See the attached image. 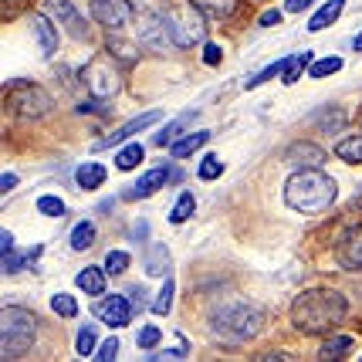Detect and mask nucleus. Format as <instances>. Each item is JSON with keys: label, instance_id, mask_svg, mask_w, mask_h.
I'll return each instance as SVG.
<instances>
[{"label": "nucleus", "instance_id": "nucleus-1", "mask_svg": "<svg viewBox=\"0 0 362 362\" xmlns=\"http://www.w3.org/2000/svg\"><path fill=\"white\" fill-rule=\"evenodd\" d=\"M349 305L335 288H308L291 301V325L305 335H332L342 325Z\"/></svg>", "mask_w": 362, "mask_h": 362}, {"label": "nucleus", "instance_id": "nucleus-2", "mask_svg": "<svg viewBox=\"0 0 362 362\" xmlns=\"http://www.w3.org/2000/svg\"><path fill=\"white\" fill-rule=\"evenodd\" d=\"M335 200H339V183L329 173H322L318 166L298 170L284 183V204L291 210H298V214H308V217L329 210Z\"/></svg>", "mask_w": 362, "mask_h": 362}, {"label": "nucleus", "instance_id": "nucleus-3", "mask_svg": "<svg viewBox=\"0 0 362 362\" xmlns=\"http://www.w3.org/2000/svg\"><path fill=\"white\" fill-rule=\"evenodd\" d=\"M206 325H210V335L223 342V346H240V342H247L254 339L261 325H264V315H261V308H254L247 301H223L217 305L210 318H206Z\"/></svg>", "mask_w": 362, "mask_h": 362}, {"label": "nucleus", "instance_id": "nucleus-4", "mask_svg": "<svg viewBox=\"0 0 362 362\" xmlns=\"http://www.w3.org/2000/svg\"><path fill=\"white\" fill-rule=\"evenodd\" d=\"M170 34L173 47H193L204 41V11L193 0H163L153 7Z\"/></svg>", "mask_w": 362, "mask_h": 362}, {"label": "nucleus", "instance_id": "nucleus-5", "mask_svg": "<svg viewBox=\"0 0 362 362\" xmlns=\"http://www.w3.org/2000/svg\"><path fill=\"white\" fill-rule=\"evenodd\" d=\"M34 335H37V318L21 305H4V312H0V356L21 359L34 346Z\"/></svg>", "mask_w": 362, "mask_h": 362}, {"label": "nucleus", "instance_id": "nucleus-6", "mask_svg": "<svg viewBox=\"0 0 362 362\" xmlns=\"http://www.w3.org/2000/svg\"><path fill=\"white\" fill-rule=\"evenodd\" d=\"M51 95L31 81H7V109L21 119H41L51 112Z\"/></svg>", "mask_w": 362, "mask_h": 362}, {"label": "nucleus", "instance_id": "nucleus-7", "mask_svg": "<svg viewBox=\"0 0 362 362\" xmlns=\"http://www.w3.org/2000/svg\"><path fill=\"white\" fill-rule=\"evenodd\" d=\"M81 81L88 85V92H92L95 98H109V95H115L122 88V75H119V68H115V62H112L109 54L92 58L88 68L81 71Z\"/></svg>", "mask_w": 362, "mask_h": 362}, {"label": "nucleus", "instance_id": "nucleus-8", "mask_svg": "<svg viewBox=\"0 0 362 362\" xmlns=\"http://www.w3.org/2000/svg\"><path fill=\"white\" fill-rule=\"evenodd\" d=\"M92 17L109 28V31H119L132 21V4L129 0H92Z\"/></svg>", "mask_w": 362, "mask_h": 362}, {"label": "nucleus", "instance_id": "nucleus-9", "mask_svg": "<svg viewBox=\"0 0 362 362\" xmlns=\"http://www.w3.org/2000/svg\"><path fill=\"white\" fill-rule=\"evenodd\" d=\"M95 315L102 318L109 329H126L129 318H132V301H126L122 295H105L95 305Z\"/></svg>", "mask_w": 362, "mask_h": 362}, {"label": "nucleus", "instance_id": "nucleus-10", "mask_svg": "<svg viewBox=\"0 0 362 362\" xmlns=\"http://www.w3.org/2000/svg\"><path fill=\"white\" fill-rule=\"evenodd\" d=\"M335 257H339V264H342L346 271H362V223L359 227H352V230L339 240Z\"/></svg>", "mask_w": 362, "mask_h": 362}, {"label": "nucleus", "instance_id": "nucleus-11", "mask_svg": "<svg viewBox=\"0 0 362 362\" xmlns=\"http://www.w3.org/2000/svg\"><path fill=\"white\" fill-rule=\"evenodd\" d=\"M47 7H51V14L62 21V28L71 34L75 41H88V24L81 21L78 11H75V7H71L68 0H47Z\"/></svg>", "mask_w": 362, "mask_h": 362}, {"label": "nucleus", "instance_id": "nucleus-12", "mask_svg": "<svg viewBox=\"0 0 362 362\" xmlns=\"http://www.w3.org/2000/svg\"><path fill=\"white\" fill-rule=\"evenodd\" d=\"M159 119H163V112H142V115H136V119H129L126 126H119L109 139H102L95 149H112V146H119V142L129 139V136H136V132H142V129H149L153 122H159Z\"/></svg>", "mask_w": 362, "mask_h": 362}, {"label": "nucleus", "instance_id": "nucleus-13", "mask_svg": "<svg viewBox=\"0 0 362 362\" xmlns=\"http://www.w3.org/2000/svg\"><path fill=\"white\" fill-rule=\"evenodd\" d=\"M142 45L153 47V51H170L173 47V41H170V34H166V28H163V21H159L156 11H149V14H142Z\"/></svg>", "mask_w": 362, "mask_h": 362}, {"label": "nucleus", "instance_id": "nucleus-14", "mask_svg": "<svg viewBox=\"0 0 362 362\" xmlns=\"http://www.w3.org/2000/svg\"><path fill=\"white\" fill-rule=\"evenodd\" d=\"M170 183V166H153L149 173L142 176L136 187L126 189V200H142V197H153L159 187H166Z\"/></svg>", "mask_w": 362, "mask_h": 362}, {"label": "nucleus", "instance_id": "nucleus-15", "mask_svg": "<svg viewBox=\"0 0 362 362\" xmlns=\"http://www.w3.org/2000/svg\"><path fill=\"white\" fill-rule=\"evenodd\" d=\"M142 264H146V274H149V278H166V274H170V268H173L170 247H166V244H153V247H146Z\"/></svg>", "mask_w": 362, "mask_h": 362}, {"label": "nucleus", "instance_id": "nucleus-16", "mask_svg": "<svg viewBox=\"0 0 362 362\" xmlns=\"http://www.w3.org/2000/svg\"><path fill=\"white\" fill-rule=\"evenodd\" d=\"M325 153L318 149L315 142H295L288 153H284V163L288 166H322Z\"/></svg>", "mask_w": 362, "mask_h": 362}, {"label": "nucleus", "instance_id": "nucleus-17", "mask_svg": "<svg viewBox=\"0 0 362 362\" xmlns=\"http://www.w3.org/2000/svg\"><path fill=\"white\" fill-rule=\"evenodd\" d=\"M34 34H37V41H41V54H45V58H51V54L58 51V31H54L51 17H47V14L34 17Z\"/></svg>", "mask_w": 362, "mask_h": 362}, {"label": "nucleus", "instance_id": "nucleus-18", "mask_svg": "<svg viewBox=\"0 0 362 362\" xmlns=\"http://www.w3.org/2000/svg\"><path fill=\"white\" fill-rule=\"evenodd\" d=\"M105 278H109V271L105 268H81L78 271V288L85 295H105Z\"/></svg>", "mask_w": 362, "mask_h": 362}, {"label": "nucleus", "instance_id": "nucleus-19", "mask_svg": "<svg viewBox=\"0 0 362 362\" xmlns=\"http://www.w3.org/2000/svg\"><path fill=\"white\" fill-rule=\"evenodd\" d=\"M342 7H346V0H329L322 11H315V14H312V21H308V31H325V28H332V24L342 17Z\"/></svg>", "mask_w": 362, "mask_h": 362}, {"label": "nucleus", "instance_id": "nucleus-20", "mask_svg": "<svg viewBox=\"0 0 362 362\" xmlns=\"http://www.w3.org/2000/svg\"><path fill=\"white\" fill-rule=\"evenodd\" d=\"M312 58H315L312 51H298V54H288V58H284V64H281V81H284V85H295L301 71H305V68L312 64Z\"/></svg>", "mask_w": 362, "mask_h": 362}, {"label": "nucleus", "instance_id": "nucleus-21", "mask_svg": "<svg viewBox=\"0 0 362 362\" xmlns=\"http://www.w3.org/2000/svg\"><path fill=\"white\" fill-rule=\"evenodd\" d=\"M193 4L214 21H227V17H234L240 11V0H193Z\"/></svg>", "mask_w": 362, "mask_h": 362}, {"label": "nucleus", "instance_id": "nucleus-22", "mask_svg": "<svg viewBox=\"0 0 362 362\" xmlns=\"http://www.w3.org/2000/svg\"><path fill=\"white\" fill-rule=\"evenodd\" d=\"M210 139H214V136H210V129L189 132V136H183L180 142H173V156H176V159H187L189 153H197V149H200V146H206Z\"/></svg>", "mask_w": 362, "mask_h": 362}, {"label": "nucleus", "instance_id": "nucleus-23", "mask_svg": "<svg viewBox=\"0 0 362 362\" xmlns=\"http://www.w3.org/2000/svg\"><path fill=\"white\" fill-rule=\"evenodd\" d=\"M105 166H98V163H85V166H78L75 170V180H78L81 189H98L102 183H105Z\"/></svg>", "mask_w": 362, "mask_h": 362}, {"label": "nucleus", "instance_id": "nucleus-24", "mask_svg": "<svg viewBox=\"0 0 362 362\" xmlns=\"http://www.w3.org/2000/svg\"><path fill=\"white\" fill-rule=\"evenodd\" d=\"M335 156L342 163H362V132H352V136L335 142Z\"/></svg>", "mask_w": 362, "mask_h": 362}, {"label": "nucleus", "instance_id": "nucleus-25", "mask_svg": "<svg viewBox=\"0 0 362 362\" xmlns=\"http://www.w3.org/2000/svg\"><path fill=\"white\" fill-rule=\"evenodd\" d=\"M193 119H197V112H193V109L183 112V115H180V119H173V122H170L166 129H159L156 139H153V142H156V146H170L173 139H180V132H183V129H187Z\"/></svg>", "mask_w": 362, "mask_h": 362}, {"label": "nucleus", "instance_id": "nucleus-26", "mask_svg": "<svg viewBox=\"0 0 362 362\" xmlns=\"http://www.w3.org/2000/svg\"><path fill=\"white\" fill-rule=\"evenodd\" d=\"M349 349H352V339L349 335H335V339H325V346L318 349V359H342Z\"/></svg>", "mask_w": 362, "mask_h": 362}, {"label": "nucleus", "instance_id": "nucleus-27", "mask_svg": "<svg viewBox=\"0 0 362 362\" xmlns=\"http://www.w3.org/2000/svg\"><path fill=\"white\" fill-rule=\"evenodd\" d=\"M92 244H95V223L92 221L75 223V230H71V251H88Z\"/></svg>", "mask_w": 362, "mask_h": 362}, {"label": "nucleus", "instance_id": "nucleus-28", "mask_svg": "<svg viewBox=\"0 0 362 362\" xmlns=\"http://www.w3.org/2000/svg\"><path fill=\"white\" fill-rule=\"evenodd\" d=\"M193 210H197V197L193 193H180V200L170 210V223H187L193 217Z\"/></svg>", "mask_w": 362, "mask_h": 362}, {"label": "nucleus", "instance_id": "nucleus-29", "mask_svg": "<svg viewBox=\"0 0 362 362\" xmlns=\"http://www.w3.org/2000/svg\"><path fill=\"white\" fill-rule=\"evenodd\" d=\"M173 295H176V284H173V278H166L163 288H159L156 301H153V312H156V315H170V312H173Z\"/></svg>", "mask_w": 362, "mask_h": 362}, {"label": "nucleus", "instance_id": "nucleus-30", "mask_svg": "<svg viewBox=\"0 0 362 362\" xmlns=\"http://www.w3.org/2000/svg\"><path fill=\"white\" fill-rule=\"evenodd\" d=\"M95 346H98V332H95V325H85V329H78L75 349H78L81 359H92V356H95Z\"/></svg>", "mask_w": 362, "mask_h": 362}, {"label": "nucleus", "instance_id": "nucleus-31", "mask_svg": "<svg viewBox=\"0 0 362 362\" xmlns=\"http://www.w3.org/2000/svg\"><path fill=\"white\" fill-rule=\"evenodd\" d=\"M335 71H342V58H339V54L308 64V75H312V78H329V75H335Z\"/></svg>", "mask_w": 362, "mask_h": 362}, {"label": "nucleus", "instance_id": "nucleus-32", "mask_svg": "<svg viewBox=\"0 0 362 362\" xmlns=\"http://www.w3.org/2000/svg\"><path fill=\"white\" fill-rule=\"evenodd\" d=\"M142 163V146L139 142H129L126 149H119V156H115V166L119 170H136Z\"/></svg>", "mask_w": 362, "mask_h": 362}, {"label": "nucleus", "instance_id": "nucleus-33", "mask_svg": "<svg viewBox=\"0 0 362 362\" xmlns=\"http://www.w3.org/2000/svg\"><path fill=\"white\" fill-rule=\"evenodd\" d=\"M51 308H54V315H62V318L78 315V305H75L71 295H54V298H51Z\"/></svg>", "mask_w": 362, "mask_h": 362}, {"label": "nucleus", "instance_id": "nucleus-34", "mask_svg": "<svg viewBox=\"0 0 362 362\" xmlns=\"http://www.w3.org/2000/svg\"><path fill=\"white\" fill-rule=\"evenodd\" d=\"M221 173H223V166H221V159L217 156H204L200 159V166H197V176L206 180V183H210V180H217Z\"/></svg>", "mask_w": 362, "mask_h": 362}, {"label": "nucleus", "instance_id": "nucleus-35", "mask_svg": "<svg viewBox=\"0 0 362 362\" xmlns=\"http://www.w3.org/2000/svg\"><path fill=\"white\" fill-rule=\"evenodd\" d=\"M126 268H129V254L126 251H112L109 257H105V271H109V278L122 274Z\"/></svg>", "mask_w": 362, "mask_h": 362}, {"label": "nucleus", "instance_id": "nucleus-36", "mask_svg": "<svg viewBox=\"0 0 362 362\" xmlns=\"http://www.w3.org/2000/svg\"><path fill=\"white\" fill-rule=\"evenodd\" d=\"M37 210H41L45 217H64V200H58V197H41V200H37Z\"/></svg>", "mask_w": 362, "mask_h": 362}, {"label": "nucleus", "instance_id": "nucleus-37", "mask_svg": "<svg viewBox=\"0 0 362 362\" xmlns=\"http://www.w3.org/2000/svg\"><path fill=\"white\" fill-rule=\"evenodd\" d=\"M119 349H122V342H119V339H109V342H102V346L95 349L92 359H98V362H112V359H119Z\"/></svg>", "mask_w": 362, "mask_h": 362}, {"label": "nucleus", "instance_id": "nucleus-38", "mask_svg": "<svg viewBox=\"0 0 362 362\" xmlns=\"http://www.w3.org/2000/svg\"><path fill=\"white\" fill-rule=\"evenodd\" d=\"M315 122H318L322 129H325V132H335V129H342L346 115H342L339 109H329V115H315Z\"/></svg>", "mask_w": 362, "mask_h": 362}, {"label": "nucleus", "instance_id": "nucleus-39", "mask_svg": "<svg viewBox=\"0 0 362 362\" xmlns=\"http://www.w3.org/2000/svg\"><path fill=\"white\" fill-rule=\"evenodd\" d=\"M159 335H163V332H159L156 325H142V329L136 332V342H139V349H153L159 342Z\"/></svg>", "mask_w": 362, "mask_h": 362}, {"label": "nucleus", "instance_id": "nucleus-40", "mask_svg": "<svg viewBox=\"0 0 362 362\" xmlns=\"http://www.w3.org/2000/svg\"><path fill=\"white\" fill-rule=\"evenodd\" d=\"M281 64H284V58H281V62H274V64H268L264 71H257V75H254V78L247 81V88H257V85H264L268 78H274V75H281Z\"/></svg>", "mask_w": 362, "mask_h": 362}, {"label": "nucleus", "instance_id": "nucleus-41", "mask_svg": "<svg viewBox=\"0 0 362 362\" xmlns=\"http://www.w3.org/2000/svg\"><path fill=\"white\" fill-rule=\"evenodd\" d=\"M315 0H284V11L288 14H301V11H308Z\"/></svg>", "mask_w": 362, "mask_h": 362}, {"label": "nucleus", "instance_id": "nucleus-42", "mask_svg": "<svg viewBox=\"0 0 362 362\" xmlns=\"http://www.w3.org/2000/svg\"><path fill=\"white\" fill-rule=\"evenodd\" d=\"M221 58H223V54H221V47H217V45H206L204 47V62L210 64V68H214V64H221Z\"/></svg>", "mask_w": 362, "mask_h": 362}, {"label": "nucleus", "instance_id": "nucleus-43", "mask_svg": "<svg viewBox=\"0 0 362 362\" xmlns=\"http://www.w3.org/2000/svg\"><path fill=\"white\" fill-rule=\"evenodd\" d=\"M0 244H4V247H0L4 257H11V254H14V237H11V230H0Z\"/></svg>", "mask_w": 362, "mask_h": 362}, {"label": "nucleus", "instance_id": "nucleus-44", "mask_svg": "<svg viewBox=\"0 0 362 362\" xmlns=\"http://www.w3.org/2000/svg\"><path fill=\"white\" fill-rule=\"evenodd\" d=\"M281 21V11H264L261 14V28H271V24H278Z\"/></svg>", "mask_w": 362, "mask_h": 362}, {"label": "nucleus", "instance_id": "nucleus-45", "mask_svg": "<svg viewBox=\"0 0 362 362\" xmlns=\"http://www.w3.org/2000/svg\"><path fill=\"white\" fill-rule=\"evenodd\" d=\"M14 187H17V176L14 173H4V176H0V189H4V193H11Z\"/></svg>", "mask_w": 362, "mask_h": 362}, {"label": "nucleus", "instance_id": "nucleus-46", "mask_svg": "<svg viewBox=\"0 0 362 362\" xmlns=\"http://www.w3.org/2000/svg\"><path fill=\"white\" fill-rule=\"evenodd\" d=\"M78 112H81V115H92V112H102V102H81Z\"/></svg>", "mask_w": 362, "mask_h": 362}, {"label": "nucleus", "instance_id": "nucleus-47", "mask_svg": "<svg viewBox=\"0 0 362 362\" xmlns=\"http://www.w3.org/2000/svg\"><path fill=\"white\" fill-rule=\"evenodd\" d=\"M4 4H7V11H4V17H7V14L14 17L17 11H21V7H24V0H4Z\"/></svg>", "mask_w": 362, "mask_h": 362}, {"label": "nucleus", "instance_id": "nucleus-48", "mask_svg": "<svg viewBox=\"0 0 362 362\" xmlns=\"http://www.w3.org/2000/svg\"><path fill=\"white\" fill-rule=\"evenodd\" d=\"M132 237H136V240H142V237H149V223H146V221L136 223V230H132Z\"/></svg>", "mask_w": 362, "mask_h": 362}, {"label": "nucleus", "instance_id": "nucleus-49", "mask_svg": "<svg viewBox=\"0 0 362 362\" xmlns=\"http://www.w3.org/2000/svg\"><path fill=\"white\" fill-rule=\"evenodd\" d=\"M261 362H278V359H288L284 352H264V356H257Z\"/></svg>", "mask_w": 362, "mask_h": 362}, {"label": "nucleus", "instance_id": "nucleus-50", "mask_svg": "<svg viewBox=\"0 0 362 362\" xmlns=\"http://www.w3.org/2000/svg\"><path fill=\"white\" fill-rule=\"evenodd\" d=\"M352 47H356V51H362V34L356 37V41H352Z\"/></svg>", "mask_w": 362, "mask_h": 362}, {"label": "nucleus", "instance_id": "nucleus-51", "mask_svg": "<svg viewBox=\"0 0 362 362\" xmlns=\"http://www.w3.org/2000/svg\"><path fill=\"white\" fill-rule=\"evenodd\" d=\"M356 204H359V206H362V189H359V197H356Z\"/></svg>", "mask_w": 362, "mask_h": 362}]
</instances>
